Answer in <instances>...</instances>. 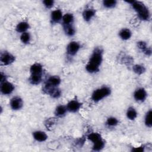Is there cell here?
<instances>
[{
	"label": "cell",
	"mask_w": 152,
	"mask_h": 152,
	"mask_svg": "<svg viewBox=\"0 0 152 152\" xmlns=\"http://www.w3.org/2000/svg\"><path fill=\"white\" fill-rule=\"evenodd\" d=\"M103 61V50L100 48L94 49L88 63L86 66V71L91 74L96 73L99 71V66Z\"/></svg>",
	"instance_id": "6da1fadb"
},
{
	"label": "cell",
	"mask_w": 152,
	"mask_h": 152,
	"mask_svg": "<svg viewBox=\"0 0 152 152\" xmlns=\"http://www.w3.org/2000/svg\"><path fill=\"white\" fill-rule=\"evenodd\" d=\"M132 8L137 12L138 18L142 21H148L150 18V13L148 8L141 2L134 1L131 4Z\"/></svg>",
	"instance_id": "7a4b0ae2"
},
{
	"label": "cell",
	"mask_w": 152,
	"mask_h": 152,
	"mask_svg": "<svg viewBox=\"0 0 152 152\" xmlns=\"http://www.w3.org/2000/svg\"><path fill=\"white\" fill-rule=\"evenodd\" d=\"M111 93V90L109 87L103 86L95 90L91 94V99L94 102H98L106 97L109 96Z\"/></svg>",
	"instance_id": "3957f363"
},
{
	"label": "cell",
	"mask_w": 152,
	"mask_h": 152,
	"mask_svg": "<svg viewBox=\"0 0 152 152\" xmlns=\"http://www.w3.org/2000/svg\"><path fill=\"white\" fill-rule=\"evenodd\" d=\"M81 48L80 44L76 41H72L66 46V53L70 56H75Z\"/></svg>",
	"instance_id": "277c9868"
},
{
	"label": "cell",
	"mask_w": 152,
	"mask_h": 152,
	"mask_svg": "<svg viewBox=\"0 0 152 152\" xmlns=\"http://www.w3.org/2000/svg\"><path fill=\"white\" fill-rule=\"evenodd\" d=\"M15 58L11 53L4 52L1 53L0 61L4 65H8L15 61Z\"/></svg>",
	"instance_id": "5b68a950"
},
{
	"label": "cell",
	"mask_w": 152,
	"mask_h": 152,
	"mask_svg": "<svg viewBox=\"0 0 152 152\" xmlns=\"http://www.w3.org/2000/svg\"><path fill=\"white\" fill-rule=\"evenodd\" d=\"M15 89V87L13 84L9 81H5L1 83L0 90L2 94L9 95L11 94Z\"/></svg>",
	"instance_id": "8992f818"
},
{
	"label": "cell",
	"mask_w": 152,
	"mask_h": 152,
	"mask_svg": "<svg viewBox=\"0 0 152 152\" xmlns=\"http://www.w3.org/2000/svg\"><path fill=\"white\" fill-rule=\"evenodd\" d=\"M147 97V93L146 90L142 87L137 88L134 93V98L137 102H144L146 99Z\"/></svg>",
	"instance_id": "52a82bcc"
},
{
	"label": "cell",
	"mask_w": 152,
	"mask_h": 152,
	"mask_svg": "<svg viewBox=\"0 0 152 152\" xmlns=\"http://www.w3.org/2000/svg\"><path fill=\"white\" fill-rule=\"evenodd\" d=\"M10 105L12 110H18L22 108L23 106V101L21 97L15 96L11 99Z\"/></svg>",
	"instance_id": "ba28073f"
},
{
	"label": "cell",
	"mask_w": 152,
	"mask_h": 152,
	"mask_svg": "<svg viewBox=\"0 0 152 152\" xmlns=\"http://www.w3.org/2000/svg\"><path fill=\"white\" fill-rule=\"evenodd\" d=\"M81 103H80L78 100H72L67 103L66 107L68 111H69V112L75 113L80 110V109L81 107Z\"/></svg>",
	"instance_id": "9c48e42d"
},
{
	"label": "cell",
	"mask_w": 152,
	"mask_h": 152,
	"mask_svg": "<svg viewBox=\"0 0 152 152\" xmlns=\"http://www.w3.org/2000/svg\"><path fill=\"white\" fill-rule=\"evenodd\" d=\"M62 12L61 10H55L52 11L50 14L51 22L53 24H56L59 23L62 19Z\"/></svg>",
	"instance_id": "30bf717a"
},
{
	"label": "cell",
	"mask_w": 152,
	"mask_h": 152,
	"mask_svg": "<svg viewBox=\"0 0 152 152\" xmlns=\"http://www.w3.org/2000/svg\"><path fill=\"white\" fill-rule=\"evenodd\" d=\"M96 11L93 8H87L83 12V18L85 21H90L95 15Z\"/></svg>",
	"instance_id": "8fae6325"
},
{
	"label": "cell",
	"mask_w": 152,
	"mask_h": 152,
	"mask_svg": "<svg viewBox=\"0 0 152 152\" xmlns=\"http://www.w3.org/2000/svg\"><path fill=\"white\" fill-rule=\"evenodd\" d=\"M33 138L39 142H44L48 139L47 134L42 131H36L33 132Z\"/></svg>",
	"instance_id": "7c38bea8"
},
{
	"label": "cell",
	"mask_w": 152,
	"mask_h": 152,
	"mask_svg": "<svg viewBox=\"0 0 152 152\" xmlns=\"http://www.w3.org/2000/svg\"><path fill=\"white\" fill-rule=\"evenodd\" d=\"M138 48L146 55L150 56L151 54V50L147 45V43L144 41H140L137 42Z\"/></svg>",
	"instance_id": "4fadbf2b"
},
{
	"label": "cell",
	"mask_w": 152,
	"mask_h": 152,
	"mask_svg": "<svg viewBox=\"0 0 152 152\" xmlns=\"http://www.w3.org/2000/svg\"><path fill=\"white\" fill-rule=\"evenodd\" d=\"M31 74H40L42 75L43 66L39 63H35L33 64L30 68Z\"/></svg>",
	"instance_id": "5bb4252c"
},
{
	"label": "cell",
	"mask_w": 152,
	"mask_h": 152,
	"mask_svg": "<svg viewBox=\"0 0 152 152\" xmlns=\"http://www.w3.org/2000/svg\"><path fill=\"white\" fill-rule=\"evenodd\" d=\"M30 26L28 22L27 21H21L19 23L17 24L16 28H15V30L18 32V33H24L26 32L27 30L29 28Z\"/></svg>",
	"instance_id": "9a60e30c"
},
{
	"label": "cell",
	"mask_w": 152,
	"mask_h": 152,
	"mask_svg": "<svg viewBox=\"0 0 152 152\" xmlns=\"http://www.w3.org/2000/svg\"><path fill=\"white\" fill-rule=\"evenodd\" d=\"M119 36L122 40H127L129 39L132 36V32L129 29L124 28L121 29L119 32Z\"/></svg>",
	"instance_id": "2e32d148"
},
{
	"label": "cell",
	"mask_w": 152,
	"mask_h": 152,
	"mask_svg": "<svg viewBox=\"0 0 152 152\" xmlns=\"http://www.w3.org/2000/svg\"><path fill=\"white\" fill-rule=\"evenodd\" d=\"M61 82V80L59 77L57 75H53L50 77L46 83L53 87H58Z\"/></svg>",
	"instance_id": "e0dca14e"
},
{
	"label": "cell",
	"mask_w": 152,
	"mask_h": 152,
	"mask_svg": "<svg viewBox=\"0 0 152 152\" xmlns=\"http://www.w3.org/2000/svg\"><path fill=\"white\" fill-rule=\"evenodd\" d=\"M67 111L68 110L65 106L60 104L56 106L55 110V115L56 116H58V117H62L66 114Z\"/></svg>",
	"instance_id": "ac0fdd59"
},
{
	"label": "cell",
	"mask_w": 152,
	"mask_h": 152,
	"mask_svg": "<svg viewBox=\"0 0 152 152\" xmlns=\"http://www.w3.org/2000/svg\"><path fill=\"white\" fill-rule=\"evenodd\" d=\"M74 18L72 14H70V13L65 14V15H63L62 19L63 26L72 24L74 22Z\"/></svg>",
	"instance_id": "d6986e66"
},
{
	"label": "cell",
	"mask_w": 152,
	"mask_h": 152,
	"mask_svg": "<svg viewBox=\"0 0 152 152\" xmlns=\"http://www.w3.org/2000/svg\"><path fill=\"white\" fill-rule=\"evenodd\" d=\"M126 117L129 120H134L137 117L138 113L135 109L133 107H129L128 108L126 112Z\"/></svg>",
	"instance_id": "ffe728a7"
},
{
	"label": "cell",
	"mask_w": 152,
	"mask_h": 152,
	"mask_svg": "<svg viewBox=\"0 0 152 152\" xmlns=\"http://www.w3.org/2000/svg\"><path fill=\"white\" fill-rule=\"evenodd\" d=\"M42 75L40 74H31L29 78V82L33 85H37L40 84L42 80Z\"/></svg>",
	"instance_id": "44dd1931"
},
{
	"label": "cell",
	"mask_w": 152,
	"mask_h": 152,
	"mask_svg": "<svg viewBox=\"0 0 152 152\" xmlns=\"http://www.w3.org/2000/svg\"><path fill=\"white\" fill-rule=\"evenodd\" d=\"M93 144V145L92 150L94 151H99L102 150L104 147V145H105L104 141L102 138Z\"/></svg>",
	"instance_id": "7402d4cb"
},
{
	"label": "cell",
	"mask_w": 152,
	"mask_h": 152,
	"mask_svg": "<svg viewBox=\"0 0 152 152\" xmlns=\"http://www.w3.org/2000/svg\"><path fill=\"white\" fill-rule=\"evenodd\" d=\"M65 33L68 36H72L75 33V29L72 24L63 26Z\"/></svg>",
	"instance_id": "603a6c76"
},
{
	"label": "cell",
	"mask_w": 152,
	"mask_h": 152,
	"mask_svg": "<svg viewBox=\"0 0 152 152\" xmlns=\"http://www.w3.org/2000/svg\"><path fill=\"white\" fill-rule=\"evenodd\" d=\"M151 114H152V111L151 109H150L147 112L144 118V124L145 126L148 128H151L152 126Z\"/></svg>",
	"instance_id": "cb8c5ba5"
},
{
	"label": "cell",
	"mask_w": 152,
	"mask_h": 152,
	"mask_svg": "<svg viewBox=\"0 0 152 152\" xmlns=\"http://www.w3.org/2000/svg\"><path fill=\"white\" fill-rule=\"evenodd\" d=\"M87 138L93 143L101 140L102 138L100 134L97 132H91L87 135Z\"/></svg>",
	"instance_id": "d4e9b609"
},
{
	"label": "cell",
	"mask_w": 152,
	"mask_h": 152,
	"mask_svg": "<svg viewBox=\"0 0 152 152\" xmlns=\"http://www.w3.org/2000/svg\"><path fill=\"white\" fill-rule=\"evenodd\" d=\"M132 70L135 74L138 75H141L145 71V68L142 65L136 64L132 66Z\"/></svg>",
	"instance_id": "484cf974"
},
{
	"label": "cell",
	"mask_w": 152,
	"mask_h": 152,
	"mask_svg": "<svg viewBox=\"0 0 152 152\" xmlns=\"http://www.w3.org/2000/svg\"><path fill=\"white\" fill-rule=\"evenodd\" d=\"M31 39L30 34L28 32H24L21 33L20 36V40L24 44H28L30 43Z\"/></svg>",
	"instance_id": "4316f807"
},
{
	"label": "cell",
	"mask_w": 152,
	"mask_h": 152,
	"mask_svg": "<svg viewBox=\"0 0 152 152\" xmlns=\"http://www.w3.org/2000/svg\"><path fill=\"white\" fill-rule=\"evenodd\" d=\"M118 120L117 118L111 116L109 117L107 119L106 122V125H107L109 127H113L116 126L118 124Z\"/></svg>",
	"instance_id": "83f0119b"
},
{
	"label": "cell",
	"mask_w": 152,
	"mask_h": 152,
	"mask_svg": "<svg viewBox=\"0 0 152 152\" xmlns=\"http://www.w3.org/2000/svg\"><path fill=\"white\" fill-rule=\"evenodd\" d=\"M117 4V1L115 0H105L103 1V6L106 8H114Z\"/></svg>",
	"instance_id": "f1b7e54d"
},
{
	"label": "cell",
	"mask_w": 152,
	"mask_h": 152,
	"mask_svg": "<svg viewBox=\"0 0 152 152\" xmlns=\"http://www.w3.org/2000/svg\"><path fill=\"white\" fill-rule=\"evenodd\" d=\"M61 91L59 88H58V87H56L54 90L52 91V93L50 94V96L53 98H58L61 96Z\"/></svg>",
	"instance_id": "f546056e"
},
{
	"label": "cell",
	"mask_w": 152,
	"mask_h": 152,
	"mask_svg": "<svg viewBox=\"0 0 152 152\" xmlns=\"http://www.w3.org/2000/svg\"><path fill=\"white\" fill-rule=\"evenodd\" d=\"M42 3L46 8H51L54 4V1L53 0H45Z\"/></svg>",
	"instance_id": "4dcf8cb0"
},
{
	"label": "cell",
	"mask_w": 152,
	"mask_h": 152,
	"mask_svg": "<svg viewBox=\"0 0 152 152\" xmlns=\"http://www.w3.org/2000/svg\"><path fill=\"white\" fill-rule=\"evenodd\" d=\"M144 145H141L140 147H134L132 148V151H135V152H142L144 151Z\"/></svg>",
	"instance_id": "1f68e13d"
},
{
	"label": "cell",
	"mask_w": 152,
	"mask_h": 152,
	"mask_svg": "<svg viewBox=\"0 0 152 152\" xmlns=\"http://www.w3.org/2000/svg\"><path fill=\"white\" fill-rule=\"evenodd\" d=\"M6 81H7V76L4 73L1 72V83L5 82Z\"/></svg>",
	"instance_id": "d6a6232c"
}]
</instances>
